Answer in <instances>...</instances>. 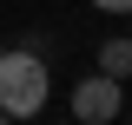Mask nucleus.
Returning a JSON list of instances; mask_svg holds the SVG:
<instances>
[{"instance_id":"1","label":"nucleus","mask_w":132,"mask_h":125,"mask_svg":"<svg viewBox=\"0 0 132 125\" xmlns=\"http://www.w3.org/2000/svg\"><path fill=\"white\" fill-rule=\"evenodd\" d=\"M46 99H53L46 59H40L33 46H7V53H0V112H7L13 125H27V119L46 112Z\"/></svg>"},{"instance_id":"2","label":"nucleus","mask_w":132,"mask_h":125,"mask_svg":"<svg viewBox=\"0 0 132 125\" xmlns=\"http://www.w3.org/2000/svg\"><path fill=\"white\" fill-rule=\"evenodd\" d=\"M119 112H126V79L93 73V79L73 86V119H79V125H112Z\"/></svg>"},{"instance_id":"3","label":"nucleus","mask_w":132,"mask_h":125,"mask_svg":"<svg viewBox=\"0 0 132 125\" xmlns=\"http://www.w3.org/2000/svg\"><path fill=\"white\" fill-rule=\"evenodd\" d=\"M99 73H112V79H132V40H126V33L99 46Z\"/></svg>"},{"instance_id":"4","label":"nucleus","mask_w":132,"mask_h":125,"mask_svg":"<svg viewBox=\"0 0 132 125\" xmlns=\"http://www.w3.org/2000/svg\"><path fill=\"white\" fill-rule=\"evenodd\" d=\"M93 13H112V20H126V13H132V0H93Z\"/></svg>"},{"instance_id":"5","label":"nucleus","mask_w":132,"mask_h":125,"mask_svg":"<svg viewBox=\"0 0 132 125\" xmlns=\"http://www.w3.org/2000/svg\"><path fill=\"white\" fill-rule=\"evenodd\" d=\"M0 125H13V119H7V112H0Z\"/></svg>"},{"instance_id":"6","label":"nucleus","mask_w":132,"mask_h":125,"mask_svg":"<svg viewBox=\"0 0 132 125\" xmlns=\"http://www.w3.org/2000/svg\"><path fill=\"white\" fill-rule=\"evenodd\" d=\"M73 125H79V119H73Z\"/></svg>"}]
</instances>
